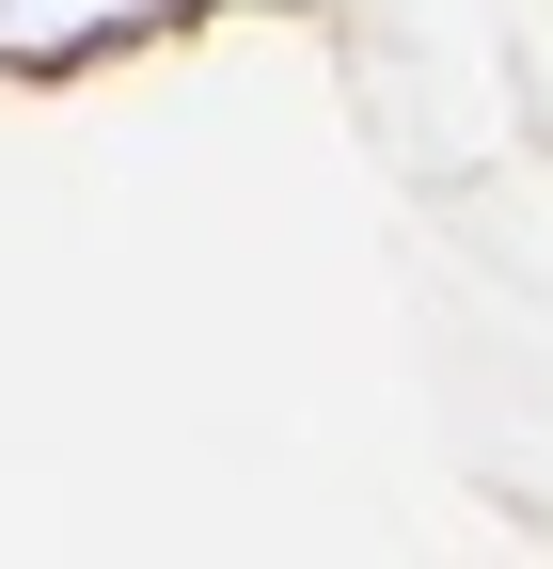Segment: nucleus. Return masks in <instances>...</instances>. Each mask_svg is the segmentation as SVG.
Returning a JSON list of instances; mask_svg holds the SVG:
<instances>
[]
</instances>
